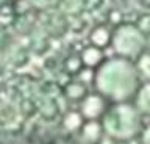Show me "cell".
Returning <instances> with one entry per match:
<instances>
[{
  "mask_svg": "<svg viewBox=\"0 0 150 144\" xmlns=\"http://www.w3.org/2000/svg\"><path fill=\"white\" fill-rule=\"evenodd\" d=\"M33 3H36V5H39V6H50V5H53V3H56L58 0H31Z\"/></svg>",
  "mask_w": 150,
  "mask_h": 144,
  "instance_id": "1",
  "label": "cell"
}]
</instances>
